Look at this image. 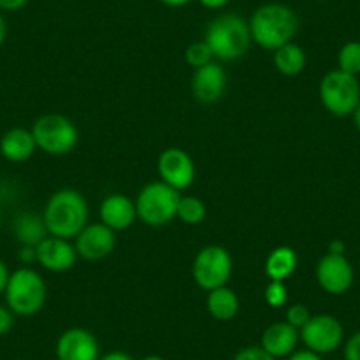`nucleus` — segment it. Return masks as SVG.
Segmentation results:
<instances>
[{"mask_svg":"<svg viewBox=\"0 0 360 360\" xmlns=\"http://www.w3.org/2000/svg\"><path fill=\"white\" fill-rule=\"evenodd\" d=\"M252 43L263 50L276 51L278 48L292 43L299 30V16L290 6L270 2L252 13L249 20Z\"/></svg>","mask_w":360,"mask_h":360,"instance_id":"nucleus-1","label":"nucleus"},{"mask_svg":"<svg viewBox=\"0 0 360 360\" xmlns=\"http://www.w3.org/2000/svg\"><path fill=\"white\" fill-rule=\"evenodd\" d=\"M43 219L48 235L71 240L89 224V203L76 189H60L46 202Z\"/></svg>","mask_w":360,"mask_h":360,"instance_id":"nucleus-2","label":"nucleus"},{"mask_svg":"<svg viewBox=\"0 0 360 360\" xmlns=\"http://www.w3.org/2000/svg\"><path fill=\"white\" fill-rule=\"evenodd\" d=\"M205 41L212 50L214 58L223 62H233L244 57L252 43L249 22L240 15L226 13L209 23L205 30Z\"/></svg>","mask_w":360,"mask_h":360,"instance_id":"nucleus-3","label":"nucleus"},{"mask_svg":"<svg viewBox=\"0 0 360 360\" xmlns=\"http://www.w3.org/2000/svg\"><path fill=\"white\" fill-rule=\"evenodd\" d=\"M46 283L43 276L30 266H22L9 276L6 286V306L18 316H34L46 302Z\"/></svg>","mask_w":360,"mask_h":360,"instance_id":"nucleus-4","label":"nucleus"},{"mask_svg":"<svg viewBox=\"0 0 360 360\" xmlns=\"http://www.w3.org/2000/svg\"><path fill=\"white\" fill-rule=\"evenodd\" d=\"M179 202L180 193L176 189L169 188L162 180H155L138 193L134 205L141 223L152 228H161L175 219Z\"/></svg>","mask_w":360,"mask_h":360,"instance_id":"nucleus-5","label":"nucleus"},{"mask_svg":"<svg viewBox=\"0 0 360 360\" xmlns=\"http://www.w3.org/2000/svg\"><path fill=\"white\" fill-rule=\"evenodd\" d=\"M32 134L39 150L48 155H65L78 145V127L71 119L58 113L39 117L32 126Z\"/></svg>","mask_w":360,"mask_h":360,"instance_id":"nucleus-6","label":"nucleus"},{"mask_svg":"<svg viewBox=\"0 0 360 360\" xmlns=\"http://www.w3.org/2000/svg\"><path fill=\"white\" fill-rule=\"evenodd\" d=\"M320 101L332 115H353L360 103V85L356 76L341 69L327 72L320 83Z\"/></svg>","mask_w":360,"mask_h":360,"instance_id":"nucleus-7","label":"nucleus"},{"mask_svg":"<svg viewBox=\"0 0 360 360\" xmlns=\"http://www.w3.org/2000/svg\"><path fill=\"white\" fill-rule=\"evenodd\" d=\"M233 272V259L223 245H207L200 249L193 262V278L205 292L226 286Z\"/></svg>","mask_w":360,"mask_h":360,"instance_id":"nucleus-8","label":"nucleus"},{"mask_svg":"<svg viewBox=\"0 0 360 360\" xmlns=\"http://www.w3.org/2000/svg\"><path fill=\"white\" fill-rule=\"evenodd\" d=\"M299 332L300 341L306 345V348L318 355L335 352L345 339L341 321L330 314H314Z\"/></svg>","mask_w":360,"mask_h":360,"instance_id":"nucleus-9","label":"nucleus"},{"mask_svg":"<svg viewBox=\"0 0 360 360\" xmlns=\"http://www.w3.org/2000/svg\"><path fill=\"white\" fill-rule=\"evenodd\" d=\"M158 172L161 180L176 191L191 188L196 176V166L191 155L182 148H166L158 159Z\"/></svg>","mask_w":360,"mask_h":360,"instance_id":"nucleus-10","label":"nucleus"},{"mask_svg":"<svg viewBox=\"0 0 360 360\" xmlns=\"http://www.w3.org/2000/svg\"><path fill=\"white\" fill-rule=\"evenodd\" d=\"M353 266L345 255L327 252L316 265V281L330 295H342L353 285Z\"/></svg>","mask_w":360,"mask_h":360,"instance_id":"nucleus-11","label":"nucleus"},{"mask_svg":"<svg viewBox=\"0 0 360 360\" xmlns=\"http://www.w3.org/2000/svg\"><path fill=\"white\" fill-rule=\"evenodd\" d=\"M115 231L103 223L86 224L75 238V249L79 258L96 262L110 256L115 249Z\"/></svg>","mask_w":360,"mask_h":360,"instance_id":"nucleus-12","label":"nucleus"},{"mask_svg":"<svg viewBox=\"0 0 360 360\" xmlns=\"http://www.w3.org/2000/svg\"><path fill=\"white\" fill-rule=\"evenodd\" d=\"M226 71L217 62L195 69L191 78V92L196 101L203 105H214L221 101L226 92Z\"/></svg>","mask_w":360,"mask_h":360,"instance_id":"nucleus-13","label":"nucleus"},{"mask_svg":"<svg viewBox=\"0 0 360 360\" xmlns=\"http://www.w3.org/2000/svg\"><path fill=\"white\" fill-rule=\"evenodd\" d=\"M58 360H99V342L86 328L72 327L62 332L57 341Z\"/></svg>","mask_w":360,"mask_h":360,"instance_id":"nucleus-14","label":"nucleus"},{"mask_svg":"<svg viewBox=\"0 0 360 360\" xmlns=\"http://www.w3.org/2000/svg\"><path fill=\"white\" fill-rule=\"evenodd\" d=\"M36 255L37 263L50 272H65L72 269L78 259V252L71 242L51 235L36 245Z\"/></svg>","mask_w":360,"mask_h":360,"instance_id":"nucleus-15","label":"nucleus"},{"mask_svg":"<svg viewBox=\"0 0 360 360\" xmlns=\"http://www.w3.org/2000/svg\"><path fill=\"white\" fill-rule=\"evenodd\" d=\"M99 217L101 223L112 228L113 231H122L133 226L136 221V205L131 198L115 193V195L106 196L99 207Z\"/></svg>","mask_w":360,"mask_h":360,"instance_id":"nucleus-16","label":"nucleus"},{"mask_svg":"<svg viewBox=\"0 0 360 360\" xmlns=\"http://www.w3.org/2000/svg\"><path fill=\"white\" fill-rule=\"evenodd\" d=\"M299 339L300 332L292 327L288 321H276L263 330L259 346L274 359H281V356H290L295 352Z\"/></svg>","mask_w":360,"mask_h":360,"instance_id":"nucleus-17","label":"nucleus"},{"mask_svg":"<svg viewBox=\"0 0 360 360\" xmlns=\"http://www.w3.org/2000/svg\"><path fill=\"white\" fill-rule=\"evenodd\" d=\"M36 150L37 145L32 131L25 127H13L0 138V154L9 162L29 161Z\"/></svg>","mask_w":360,"mask_h":360,"instance_id":"nucleus-18","label":"nucleus"},{"mask_svg":"<svg viewBox=\"0 0 360 360\" xmlns=\"http://www.w3.org/2000/svg\"><path fill=\"white\" fill-rule=\"evenodd\" d=\"M299 265V256L288 245H279L272 249L265 259V274L270 281H283L297 270Z\"/></svg>","mask_w":360,"mask_h":360,"instance_id":"nucleus-19","label":"nucleus"},{"mask_svg":"<svg viewBox=\"0 0 360 360\" xmlns=\"http://www.w3.org/2000/svg\"><path fill=\"white\" fill-rule=\"evenodd\" d=\"M13 233L16 240L22 245H30L36 248L39 242L48 237L46 224H44L43 216H37L34 212H23L13 221Z\"/></svg>","mask_w":360,"mask_h":360,"instance_id":"nucleus-20","label":"nucleus"},{"mask_svg":"<svg viewBox=\"0 0 360 360\" xmlns=\"http://www.w3.org/2000/svg\"><path fill=\"white\" fill-rule=\"evenodd\" d=\"M238 307H240V302H238L237 293L228 286L212 290L207 295V311L210 316L219 321L233 320L238 313Z\"/></svg>","mask_w":360,"mask_h":360,"instance_id":"nucleus-21","label":"nucleus"},{"mask_svg":"<svg viewBox=\"0 0 360 360\" xmlns=\"http://www.w3.org/2000/svg\"><path fill=\"white\" fill-rule=\"evenodd\" d=\"M274 68L285 76H297L306 68V53L299 44L292 43L274 51Z\"/></svg>","mask_w":360,"mask_h":360,"instance_id":"nucleus-22","label":"nucleus"},{"mask_svg":"<svg viewBox=\"0 0 360 360\" xmlns=\"http://www.w3.org/2000/svg\"><path fill=\"white\" fill-rule=\"evenodd\" d=\"M176 217L189 226H196V224L203 223L207 217L205 203L196 196H180Z\"/></svg>","mask_w":360,"mask_h":360,"instance_id":"nucleus-23","label":"nucleus"},{"mask_svg":"<svg viewBox=\"0 0 360 360\" xmlns=\"http://www.w3.org/2000/svg\"><path fill=\"white\" fill-rule=\"evenodd\" d=\"M338 64V69L348 75H360V41H349L339 50Z\"/></svg>","mask_w":360,"mask_h":360,"instance_id":"nucleus-24","label":"nucleus"},{"mask_svg":"<svg viewBox=\"0 0 360 360\" xmlns=\"http://www.w3.org/2000/svg\"><path fill=\"white\" fill-rule=\"evenodd\" d=\"M184 57H186V62H188L191 68L198 69V68H203V65L210 64L214 58V53L205 41H198V43L189 44Z\"/></svg>","mask_w":360,"mask_h":360,"instance_id":"nucleus-25","label":"nucleus"},{"mask_svg":"<svg viewBox=\"0 0 360 360\" xmlns=\"http://www.w3.org/2000/svg\"><path fill=\"white\" fill-rule=\"evenodd\" d=\"M263 295H265V302L270 307H283L288 302V288L283 281H270Z\"/></svg>","mask_w":360,"mask_h":360,"instance_id":"nucleus-26","label":"nucleus"},{"mask_svg":"<svg viewBox=\"0 0 360 360\" xmlns=\"http://www.w3.org/2000/svg\"><path fill=\"white\" fill-rule=\"evenodd\" d=\"M309 318L311 313L304 304H293V306H290L288 311H286V321H288L292 327H295L297 330H300V328L309 321Z\"/></svg>","mask_w":360,"mask_h":360,"instance_id":"nucleus-27","label":"nucleus"},{"mask_svg":"<svg viewBox=\"0 0 360 360\" xmlns=\"http://www.w3.org/2000/svg\"><path fill=\"white\" fill-rule=\"evenodd\" d=\"M233 360H278V359L269 355L262 346H249V348L240 349V352L235 355Z\"/></svg>","mask_w":360,"mask_h":360,"instance_id":"nucleus-28","label":"nucleus"},{"mask_svg":"<svg viewBox=\"0 0 360 360\" xmlns=\"http://www.w3.org/2000/svg\"><path fill=\"white\" fill-rule=\"evenodd\" d=\"M345 360H360V330L346 341Z\"/></svg>","mask_w":360,"mask_h":360,"instance_id":"nucleus-29","label":"nucleus"},{"mask_svg":"<svg viewBox=\"0 0 360 360\" xmlns=\"http://www.w3.org/2000/svg\"><path fill=\"white\" fill-rule=\"evenodd\" d=\"M15 325V313L8 306H0V338L8 334Z\"/></svg>","mask_w":360,"mask_h":360,"instance_id":"nucleus-30","label":"nucleus"},{"mask_svg":"<svg viewBox=\"0 0 360 360\" xmlns=\"http://www.w3.org/2000/svg\"><path fill=\"white\" fill-rule=\"evenodd\" d=\"M29 4V0H0V11L15 13Z\"/></svg>","mask_w":360,"mask_h":360,"instance_id":"nucleus-31","label":"nucleus"},{"mask_svg":"<svg viewBox=\"0 0 360 360\" xmlns=\"http://www.w3.org/2000/svg\"><path fill=\"white\" fill-rule=\"evenodd\" d=\"M20 262L25 263V265H30V263L37 262L36 248H30V245H22V249L18 251Z\"/></svg>","mask_w":360,"mask_h":360,"instance_id":"nucleus-32","label":"nucleus"},{"mask_svg":"<svg viewBox=\"0 0 360 360\" xmlns=\"http://www.w3.org/2000/svg\"><path fill=\"white\" fill-rule=\"evenodd\" d=\"M288 360H323V359H321V355H318V353L311 352V349H300V352H293Z\"/></svg>","mask_w":360,"mask_h":360,"instance_id":"nucleus-33","label":"nucleus"},{"mask_svg":"<svg viewBox=\"0 0 360 360\" xmlns=\"http://www.w3.org/2000/svg\"><path fill=\"white\" fill-rule=\"evenodd\" d=\"M9 276H11V272H9L8 265H6V263L0 259V295L6 292V286H8Z\"/></svg>","mask_w":360,"mask_h":360,"instance_id":"nucleus-34","label":"nucleus"},{"mask_svg":"<svg viewBox=\"0 0 360 360\" xmlns=\"http://www.w3.org/2000/svg\"><path fill=\"white\" fill-rule=\"evenodd\" d=\"M198 2L207 9H223L224 6L230 4V0H198Z\"/></svg>","mask_w":360,"mask_h":360,"instance_id":"nucleus-35","label":"nucleus"},{"mask_svg":"<svg viewBox=\"0 0 360 360\" xmlns=\"http://www.w3.org/2000/svg\"><path fill=\"white\" fill-rule=\"evenodd\" d=\"M345 242L342 240H332L330 244H328V252H332V255H345Z\"/></svg>","mask_w":360,"mask_h":360,"instance_id":"nucleus-36","label":"nucleus"},{"mask_svg":"<svg viewBox=\"0 0 360 360\" xmlns=\"http://www.w3.org/2000/svg\"><path fill=\"white\" fill-rule=\"evenodd\" d=\"M99 360H133V359H131V356L124 352H110V353H106L105 356H101Z\"/></svg>","mask_w":360,"mask_h":360,"instance_id":"nucleus-37","label":"nucleus"},{"mask_svg":"<svg viewBox=\"0 0 360 360\" xmlns=\"http://www.w3.org/2000/svg\"><path fill=\"white\" fill-rule=\"evenodd\" d=\"M161 2L168 8H184V6L191 4L193 0H161Z\"/></svg>","mask_w":360,"mask_h":360,"instance_id":"nucleus-38","label":"nucleus"},{"mask_svg":"<svg viewBox=\"0 0 360 360\" xmlns=\"http://www.w3.org/2000/svg\"><path fill=\"white\" fill-rule=\"evenodd\" d=\"M6 37H8V23H6V18L0 15V48L6 43Z\"/></svg>","mask_w":360,"mask_h":360,"instance_id":"nucleus-39","label":"nucleus"},{"mask_svg":"<svg viewBox=\"0 0 360 360\" xmlns=\"http://www.w3.org/2000/svg\"><path fill=\"white\" fill-rule=\"evenodd\" d=\"M353 122H355V127L359 129V133H360V103H359V106H356L355 112H353Z\"/></svg>","mask_w":360,"mask_h":360,"instance_id":"nucleus-40","label":"nucleus"},{"mask_svg":"<svg viewBox=\"0 0 360 360\" xmlns=\"http://www.w3.org/2000/svg\"><path fill=\"white\" fill-rule=\"evenodd\" d=\"M143 360H165L162 356H158V355H150V356H145Z\"/></svg>","mask_w":360,"mask_h":360,"instance_id":"nucleus-41","label":"nucleus"},{"mask_svg":"<svg viewBox=\"0 0 360 360\" xmlns=\"http://www.w3.org/2000/svg\"><path fill=\"white\" fill-rule=\"evenodd\" d=\"M314 2H328V0H314Z\"/></svg>","mask_w":360,"mask_h":360,"instance_id":"nucleus-42","label":"nucleus"},{"mask_svg":"<svg viewBox=\"0 0 360 360\" xmlns=\"http://www.w3.org/2000/svg\"><path fill=\"white\" fill-rule=\"evenodd\" d=\"M0 224H2V212H0Z\"/></svg>","mask_w":360,"mask_h":360,"instance_id":"nucleus-43","label":"nucleus"}]
</instances>
